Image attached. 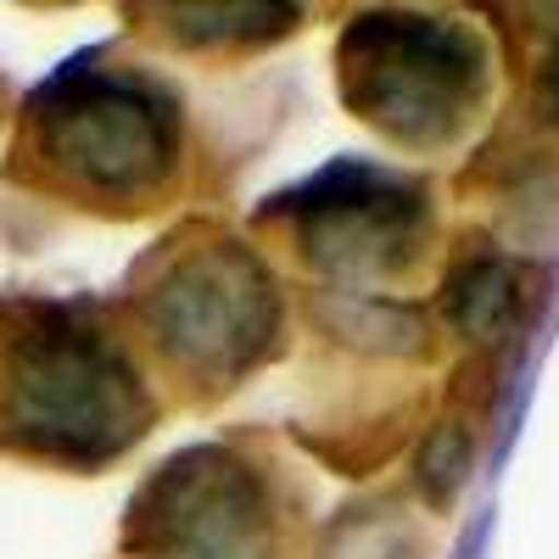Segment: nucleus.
Segmentation results:
<instances>
[{
	"label": "nucleus",
	"mask_w": 559,
	"mask_h": 559,
	"mask_svg": "<svg viewBox=\"0 0 559 559\" xmlns=\"http://www.w3.org/2000/svg\"><path fill=\"white\" fill-rule=\"evenodd\" d=\"M0 419L34 453L96 464L146 431L152 397L118 347L73 324H45L17 342L7 364Z\"/></svg>",
	"instance_id": "f257e3e1"
},
{
	"label": "nucleus",
	"mask_w": 559,
	"mask_h": 559,
	"mask_svg": "<svg viewBox=\"0 0 559 559\" xmlns=\"http://www.w3.org/2000/svg\"><path fill=\"white\" fill-rule=\"evenodd\" d=\"M347 102L403 146H442L471 123L487 57L476 34L419 12H369L342 34Z\"/></svg>",
	"instance_id": "f03ea898"
},
{
	"label": "nucleus",
	"mask_w": 559,
	"mask_h": 559,
	"mask_svg": "<svg viewBox=\"0 0 559 559\" xmlns=\"http://www.w3.org/2000/svg\"><path fill=\"white\" fill-rule=\"evenodd\" d=\"M28 112L45 163L84 197H146L179 157V107L146 79L68 62Z\"/></svg>",
	"instance_id": "7ed1b4c3"
},
{
	"label": "nucleus",
	"mask_w": 559,
	"mask_h": 559,
	"mask_svg": "<svg viewBox=\"0 0 559 559\" xmlns=\"http://www.w3.org/2000/svg\"><path fill=\"white\" fill-rule=\"evenodd\" d=\"M129 548L140 559H269V498L241 459L185 448L134 492Z\"/></svg>",
	"instance_id": "20e7f679"
},
{
	"label": "nucleus",
	"mask_w": 559,
	"mask_h": 559,
	"mask_svg": "<svg viewBox=\"0 0 559 559\" xmlns=\"http://www.w3.org/2000/svg\"><path fill=\"white\" fill-rule=\"evenodd\" d=\"M146 313L168 358L191 364L197 376H213V381H229L247 364H258L263 347L274 342V319H280L274 280L236 241L185 258L163 280V292L146 302Z\"/></svg>",
	"instance_id": "39448f33"
},
{
	"label": "nucleus",
	"mask_w": 559,
	"mask_h": 559,
	"mask_svg": "<svg viewBox=\"0 0 559 559\" xmlns=\"http://www.w3.org/2000/svg\"><path fill=\"white\" fill-rule=\"evenodd\" d=\"M269 213H297L308 258L342 274L397 269L426 236V197L369 163H331L308 185L269 202Z\"/></svg>",
	"instance_id": "423d86ee"
},
{
	"label": "nucleus",
	"mask_w": 559,
	"mask_h": 559,
	"mask_svg": "<svg viewBox=\"0 0 559 559\" xmlns=\"http://www.w3.org/2000/svg\"><path fill=\"white\" fill-rule=\"evenodd\" d=\"M526 308L521 274L509 269L503 258H471L448 274L442 286V313L459 324L471 342H498L515 331V319Z\"/></svg>",
	"instance_id": "0eeeda50"
},
{
	"label": "nucleus",
	"mask_w": 559,
	"mask_h": 559,
	"mask_svg": "<svg viewBox=\"0 0 559 559\" xmlns=\"http://www.w3.org/2000/svg\"><path fill=\"white\" fill-rule=\"evenodd\" d=\"M419 492H426V503L431 509H448L459 492H464V481H471V464H476V448H471V431L459 426V419H442V426H431V437H426V448H419Z\"/></svg>",
	"instance_id": "6e6552de"
},
{
	"label": "nucleus",
	"mask_w": 559,
	"mask_h": 559,
	"mask_svg": "<svg viewBox=\"0 0 559 559\" xmlns=\"http://www.w3.org/2000/svg\"><path fill=\"white\" fill-rule=\"evenodd\" d=\"M543 107H548V118H559V45L543 62Z\"/></svg>",
	"instance_id": "1a4fd4ad"
},
{
	"label": "nucleus",
	"mask_w": 559,
	"mask_h": 559,
	"mask_svg": "<svg viewBox=\"0 0 559 559\" xmlns=\"http://www.w3.org/2000/svg\"><path fill=\"white\" fill-rule=\"evenodd\" d=\"M481 537H487V521H476V526H471V537H464L459 559H476V554H481Z\"/></svg>",
	"instance_id": "9d476101"
}]
</instances>
